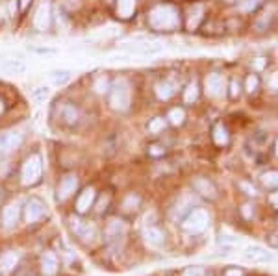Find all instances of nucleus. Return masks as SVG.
<instances>
[{
  "mask_svg": "<svg viewBox=\"0 0 278 276\" xmlns=\"http://www.w3.org/2000/svg\"><path fill=\"white\" fill-rule=\"evenodd\" d=\"M148 24L158 32H173L180 26V13L171 4H158L148 13Z\"/></svg>",
  "mask_w": 278,
  "mask_h": 276,
  "instance_id": "nucleus-1",
  "label": "nucleus"
},
{
  "mask_svg": "<svg viewBox=\"0 0 278 276\" xmlns=\"http://www.w3.org/2000/svg\"><path fill=\"white\" fill-rule=\"evenodd\" d=\"M109 104L115 111H126L130 108V86L125 78L115 80L109 87Z\"/></svg>",
  "mask_w": 278,
  "mask_h": 276,
  "instance_id": "nucleus-2",
  "label": "nucleus"
},
{
  "mask_svg": "<svg viewBox=\"0 0 278 276\" xmlns=\"http://www.w3.org/2000/svg\"><path fill=\"white\" fill-rule=\"evenodd\" d=\"M43 174V161H41L39 154H32L30 158H26L21 171V180L24 185H35L41 180Z\"/></svg>",
  "mask_w": 278,
  "mask_h": 276,
  "instance_id": "nucleus-3",
  "label": "nucleus"
},
{
  "mask_svg": "<svg viewBox=\"0 0 278 276\" xmlns=\"http://www.w3.org/2000/svg\"><path fill=\"white\" fill-rule=\"evenodd\" d=\"M210 225V217H208V213L204 210H191L188 213V217L184 219V230L188 232V234H202V232L208 228Z\"/></svg>",
  "mask_w": 278,
  "mask_h": 276,
  "instance_id": "nucleus-4",
  "label": "nucleus"
},
{
  "mask_svg": "<svg viewBox=\"0 0 278 276\" xmlns=\"http://www.w3.org/2000/svg\"><path fill=\"white\" fill-rule=\"evenodd\" d=\"M125 234H126V225L121 221V219H114L109 221L108 226H106V243L109 247L117 248L123 243L125 239Z\"/></svg>",
  "mask_w": 278,
  "mask_h": 276,
  "instance_id": "nucleus-5",
  "label": "nucleus"
},
{
  "mask_svg": "<svg viewBox=\"0 0 278 276\" xmlns=\"http://www.w3.org/2000/svg\"><path fill=\"white\" fill-rule=\"evenodd\" d=\"M21 143H23V133L17 130H8V132L0 133V158L17 150Z\"/></svg>",
  "mask_w": 278,
  "mask_h": 276,
  "instance_id": "nucleus-6",
  "label": "nucleus"
},
{
  "mask_svg": "<svg viewBox=\"0 0 278 276\" xmlns=\"http://www.w3.org/2000/svg\"><path fill=\"white\" fill-rule=\"evenodd\" d=\"M71 230L76 234V236L82 239V241H91L93 236H95V225L93 223H87V221H82L78 217H71Z\"/></svg>",
  "mask_w": 278,
  "mask_h": 276,
  "instance_id": "nucleus-7",
  "label": "nucleus"
},
{
  "mask_svg": "<svg viewBox=\"0 0 278 276\" xmlns=\"http://www.w3.org/2000/svg\"><path fill=\"white\" fill-rule=\"evenodd\" d=\"M46 213V206L45 202L39 200V198H30L26 202V208H24V219H26V223H37L43 215Z\"/></svg>",
  "mask_w": 278,
  "mask_h": 276,
  "instance_id": "nucleus-8",
  "label": "nucleus"
},
{
  "mask_svg": "<svg viewBox=\"0 0 278 276\" xmlns=\"http://www.w3.org/2000/svg\"><path fill=\"white\" fill-rule=\"evenodd\" d=\"M243 258L247 259V261H252V263H271V261H274V254L267 252L265 248L261 247H250L247 248L243 252Z\"/></svg>",
  "mask_w": 278,
  "mask_h": 276,
  "instance_id": "nucleus-9",
  "label": "nucleus"
},
{
  "mask_svg": "<svg viewBox=\"0 0 278 276\" xmlns=\"http://www.w3.org/2000/svg\"><path fill=\"white\" fill-rule=\"evenodd\" d=\"M126 52L130 54H141V56H152V54H158V52L163 50V46L158 45V43H134V45H123Z\"/></svg>",
  "mask_w": 278,
  "mask_h": 276,
  "instance_id": "nucleus-10",
  "label": "nucleus"
},
{
  "mask_svg": "<svg viewBox=\"0 0 278 276\" xmlns=\"http://www.w3.org/2000/svg\"><path fill=\"white\" fill-rule=\"evenodd\" d=\"M204 87L210 97H221L223 91H225V80L219 73H211V75L206 76Z\"/></svg>",
  "mask_w": 278,
  "mask_h": 276,
  "instance_id": "nucleus-11",
  "label": "nucleus"
},
{
  "mask_svg": "<svg viewBox=\"0 0 278 276\" xmlns=\"http://www.w3.org/2000/svg\"><path fill=\"white\" fill-rule=\"evenodd\" d=\"M50 6L48 4H41L37 8V12L34 15V26L35 30H39V32H46V30L50 28Z\"/></svg>",
  "mask_w": 278,
  "mask_h": 276,
  "instance_id": "nucleus-12",
  "label": "nucleus"
},
{
  "mask_svg": "<svg viewBox=\"0 0 278 276\" xmlns=\"http://www.w3.org/2000/svg\"><path fill=\"white\" fill-rule=\"evenodd\" d=\"M197 204V200H195V196H191V195H184L178 200V204H176L175 208H173V212H171V217L175 219V221H180L186 213H189L191 212V208Z\"/></svg>",
  "mask_w": 278,
  "mask_h": 276,
  "instance_id": "nucleus-13",
  "label": "nucleus"
},
{
  "mask_svg": "<svg viewBox=\"0 0 278 276\" xmlns=\"http://www.w3.org/2000/svg\"><path fill=\"white\" fill-rule=\"evenodd\" d=\"M76 187H78V178H76L74 174H67V176L60 182V187H58V200L69 198V196L76 191Z\"/></svg>",
  "mask_w": 278,
  "mask_h": 276,
  "instance_id": "nucleus-14",
  "label": "nucleus"
},
{
  "mask_svg": "<svg viewBox=\"0 0 278 276\" xmlns=\"http://www.w3.org/2000/svg\"><path fill=\"white\" fill-rule=\"evenodd\" d=\"M19 215H21V208H19L17 202L15 204H8L2 210V225H4V228L12 230L13 226L19 223Z\"/></svg>",
  "mask_w": 278,
  "mask_h": 276,
  "instance_id": "nucleus-15",
  "label": "nucleus"
},
{
  "mask_svg": "<svg viewBox=\"0 0 278 276\" xmlns=\"http://www.w3.org/2000/svg\"><path fill=\"white\" fill-rule=\"evenodd\" d=\"M19 263V252L15 250H8L0 256V272L2 274H10Z\"/></svg>",
  "mask_w": 278,
  "mask_h": 276,
  "instance_id": "nucleus-16",
  "label": "nucleus"
},
{
  "mask_svg": "<svg viewBox=\"0 0 278 276\" xmlns=\"http://www.w3.org/2000/svg\"><path fill=\"white\" fill-rule=\"evenodd\" d=\"M58 113H60V119L67 124H76L78 122V109L74 108L73 104L63 102L58 106Z\"/></svg>",
  "mask_w": 278,
  "mask_h": 276,
  "instance_id": "nucleus-17",
  "label": "nucleus"
},
{
  "mask_svg": "<svg viewBox=\"0 0 278 276\" xmlns=\"http://www.w3.org/2000/svg\"><path fill=\"white\" fill-rule=\"evenodd\" d=\"M93 202H95V189L93 187H85L82 193H80L78 200H76V210L78 213H85L93 206Z\"/></svg>",
  "mask_w": 278,
  "mask_h": 276,
  "instance_id": "nucleus-18",
  "label": "nucleus"
},
{
  "mask_svg": "<svg viewBox=\"0 0 278 276\" xmlns=\"http://www.w3.org/2000/svg\"><path fill=\"white\" fill-rule=\"evenodd\" d=\"M143 237H145V241H147L148 245H152V247H161L165 243L163 232L159 230V228H156V226L145 228V230H143Z\"/></svg>",
  "mask_w": 278,
  "mask_h": 276,
  "instance_id": "nucleus-19",
  "label": "nucleus"
},
{
  "mask_svg": "<svg viewBox=\"0 0 278 276\" xmlns=\"http://www.w3.org/2000/svg\"><path fill=\"white\" fill-rule=\"evenodd\" d=\"M41 270L45 276H54L58 270V258L56 254L52 252H45L41 256Z\"/></svg>",
  "mask_w": 278,
  "mask_h": 276,
  "instance_id": "nucleus-20",
  "label": "nucleus"
},
{
  "mask_svg": "<svg viewBox=\"0 0 278 276\" xmlns=\"http://www.w3.org/2000/svg\"><path fill=\"white\" fill-rule=\"evenodd\" d=\"M193 187L197 193H200L202 196H208V198H215V185L211 184L210 180L206 178H197L193 182Z\"/></svg>",
  "mask_w": 278,
  "mask_h": 276,
  "instance_id": "nucleus-21",
  "label": "nucleus"
},
{
  "mask_svg": "<svg viewBox=\"0 0 278 276\" xmlns=\"http://www.w3.org/2000/svg\"><path fill=\"white\" fill-rule=\"evenodd\" d=\"M202 15H204V6L202 4H193L189 8L188 12V28L189 30H195L197 26L200 24L202 21Z\"/></svg>",
  "mask_w": 278,
  "mask_h": 276,
  "instance_id": "nucleus-22",
  "label": "nucleus"
},
{
  "mask_svg": "<svg viewBox=\"0 0 278 276\" xmlns=\"http://www.w3.org/2000/svg\"><path fill=\"white\" fill-rule=\"evenodd\" d=\"M136 12V0H117V15L121 19H130Z\"/></svg>",
  "mask_w": 278,
  "mask_h": 276,
  "instance_id": "nucleus-23",
  "label": "nucleus"
},
{
  "mask_svg": "<svg viewBox=\"0 0 278 276\" xmlns=\"http://www.w3.org/2000/svg\"><path fill=\"white\" fill-rule=\"evenodd\" d=\"M156 95H158L159 100H169L173 95H175V84L169 80H163L156 84Z\"/></svg>",
  "mask_w": 278,
  "mask_h": 276,
  "instance_id": "nucleus-24",
  "label": "nucleus"
},
{
  "mask_svg": "<svg viewBox=\"0 0 278 276\" xmlns=\"http://www.w3.org/2000/svg\"><path fill=\"white\" fill-rule=\"evenodd\" d=\"M0 69L2 71H8V73H24L26 71V65L23 63V61H19V59H8V61H4V63L0 65Z\"/></svg>",
  "mask_w": 278,
  "mask_h": 276,
  "instance_id": "nucleus-25",
  "label": "nucleus"
},
{
  "mask_svg": "<svg viewBox=\"0 0 278 276\" xmlns=\"http://www.w3.org/2000/svg\"><path fill=\"white\" fill-rule=\"evenodd\" d=\"M71 78H73V73H71V71H52L50 73V80L54 82L56 86H65Z\"/></svg>",
  "mask_w": 278,
  "mask_h": 276,
  "instance_id": "nucleus-26",
  "label": "nucleus"
},
{
  "mask_svg": "<svg viewBox=\"0 0 278 276\" xmlns=\"http://www.w3.org/2000/svg\"><path fill=\"white\" fill-rule=\"evenodd\" d=\"M213 141H215V145H219V147H225V145L228 143V132L223 124H217V126L213 128Z\"/></svg>",
  "mask_w": 278,
  "mask_h": 276,
  "instance_id": "nucleus-27",
  "label": "nucleus"
},
{
  "mask_svg": "<svg viewBox=\"0 0 278 276\" xmlns=\"http://www.w3.org/2000/svg\"><path fill=\"white\" fill-rule=\"evenodd\" d=\"M261 184L265 187H278V173L276 171H269V173L261 174Z\"/></svg>",
  "mask_w": 278,
  "mask_h": 276,
  "instance_id": "nucleus-28",
  "label": "nucleus"
},
{
  "mask_svg": "<svg viewBox=\"0 0 278 276\" xmlns=\"http://www.w3.org/2000/svg\"><path fill=\"white\" fill-rule=\"evenodd\" d=\"M184 119H186V113H184V109H182V108H175V109H171V111H169L171 124L178 126V124H182V122H184Z\"/></svg>",
  "mask_w": 278,
  "mask_h": 276,
  "instance_id": "nucleus-29",
  "label": "nucleus"
},
{
  "mask_svg": "<svg viewBox=\"0 0 278 276\" xmlns=\"http://www.w3.org/2000/svg\"><path fill=\"white\" fill-rule=\"evenodd\" d=\"M197 97H199V87H197L195 82H191V84L186 87V91H184V100H186V102H195Z\"/></svg>",
  "mask_w": 278,
  "mask_h": 276,
  "instance_id": "nucleus-30",
  "label": "nucleus"
},
{
  "mask_svg": "<svg viewBox=\"0 0 278 276\" xmlns=\"http://www.w3.org/2000/svg\"><path fill=\"white\" fill-rule=\"evenodd\" d=\"M48 97H50V89H48L46 86L35 87L34 91H32V98H34L35 102H43V100Z\"/></svg>",
  "mask_w": 278,
  "mask_h": 276,
  "instance_id": "nucleus-31",
  "label": "nucleus"
},
{
  "mask_svg": "<svg viewBox=\"0 0 278 276\" xmlns=\"http://www.w3.org/2000/svg\"><path fill=\"white\" fill-rule=\"evenodd\" d=\"M163 128H165V121L161 117H156V119H152V121L148 122V132L150 133H158L161 132Z\"/></svg>",
  "mask_w": 278,
  "mask_h": 276,
  "instance_id": "nucleus-32",
  "label": "nucleus"
},
{
  "mask_svg": "<svg viewBox=\"0 0 278 276\" xmlns=\"http://www.w3.org/2000/svg\"><path fill=\"white\" fill-rule=\"evenodd\" d=\"M245 89L249 93H254L256 89H258V76L256 75H250L249 78H247V84H245Z\"/></svg>",
  "mask_w": 278,
  "mask_h": 276,
  "instance_id": "nucleus-33",
  "label": "nucleus"
},
{
  "mask_svg": "<svg viewBox=\"0 0 278 276\" xmlns=\"http://www.w3.org/2000/svg\"><path fill=\"white\" fill-rule=\"evenodd\" d=\"M95 89H97V93H106L109 89V87H108V80H106V78H100V80L95 84Z\"/></svg>",
  "mask_w": 278,
  "mask_h": 276,
  "instance_id": "nucleus-34",
  "label": "nucleus"
},
{
  "mask_svg": "<svg viewBox=\"0 0 278 276\" xmlns=\"http://www.w3.org/2000/svg\"><path fill=\"white\" fill-rule=\"evenodd\" d=\"M265 241L269 243V247L278 248V232H272V234H269V236L265 237Z\"/></svg>",
  "mask_w": 278,
  "mask_h": 276,
  "instance_id": "nucleus-35",
  "label": "nucleus"
},
{
  "mask_svg": "<svg viewBox=\"0 0 278 276\" xmlns=\"http://www.w3.org/2000/svg\"><path fill=\"white\" fill-rule=\"evenodd\" d=\"M184 276H204V270L199 269V267H191V269L184 272Z\"/></svg>",
  "mask_w": 278,
  "mask_h": 276,
  "instance_id": "nucleus-36",
  "label": "nucleus"
},
{
  "mask_svg": "<svg viewBox=\"0 0 278 276\" xmlns=\"http://www.w3.org/2000/svg\"><path fill=\"white\" fill-rule=\"evenodd\" d=\"M152 156H161L165 152V149H161V147H158V145H154V147H150V150H148Z\"/></svg>",
  "mask_w": 278,
  "mask_h": 276,
  "instance_id": "nucleus-37",
  "label": "nucleus"
},
{
  "mask_svg": "<svg viewBox=\"0 0 278 276\" xmlns=\"http://www.w3.org/2000/svg\"><path fill=\"white\" fill-rule=\"evenodd\" d=\"M269 86H271L272 89H276V91H278V73L271 75V78H269Z\"/></svg>",
  "mask_w": 278,
  "mask_h": 276,
  "instance_id": "nucleus-38",
  "label": "nucleus"
},
{
  "mask_svg": "<svg viewBox=\"0 0 278 276\" xmlns=\"http://www.w3.org/2000/svg\"><path fill=\"white\" fill-rule=\"evenodd\" d=\"M108 202H109V195H106V198H104L102 196V200L98 202V212H104V210H106V206H108Z\"/></svg>",
  "mask_w": 278,
  "mask_h": 276,
  "instance_id": "nucleus-39",
  "label": "nucleus"
},
{
  "mask_svg": "<svg viewBox=\"0 0 278 276\" xmlns=\"http://www.w3.org/2000/svg\"><path fill=\"white\" fill-rule=\"evenodd\" d=\"M230 95H232L234 98L239 95V84L238 82H232V86H230Z\"/></svg>",
  "mask_w": 278,
  "mask_h": 276,
  "instance_id": "nucleus-40",
  "label": "nucleus"
},
{
  "mask_svg": "<svg viewBox=\"0 0 278 276\" xmlns=\"http://www.w3.org/2000/svg\"><path fill=\"white\" fill-rule=\"evenodd\" d=\"M225 276H243V270H239V269H228L227 272H225Z\"/></svg>",
  "mask_w": 278,
  "mask_h": 276,
  "instance_id": "nucleus-41",
  "label": "nucleus"
},
{
  "mask_svg": "<svg viewBox=\"0 0 278 276\" xmlns=\"http://www.w3.org/2000/svg\"><path fill=\"white\" fill-rule=\"evenodd\" d=\"M256 6H258V0H249L243 4V10H254Z\"/></svg>",
  "mask_w": 278,
  "mask_h": 276,
  "instance_id": "nucleus-42",
  "label": "nucleus"
},
{
  "mask_svg": "<svg viewBox=\"0 0 278 276\" xmlns=\"http://www.w3.org/2000/svg\"><path fill=\"white\" fill-rule=\"evenodd\" d=\"M254 67L256 69H263V67H265V58H256L254 59Z\"/></svg>",
  "mask_w": 278,
  "mask_h": 276,
  "instance_id": "nucleus-43",
  "label": "nucleus"
},
{
  "mask_svg": "<svg viewBox=\"0 0 278 276\" xmlns=\"http://www.w3.org/2000/svg\"><path fill=\"white\" fill-rule=\"evenodd\" d=\"M269 202H271L274 208H278V191H276V193H272V195L269 196Z\"/></svg>",
  "mask_w": 278,
  "mask_h": 276,
  "instance_id": "nucleus-44",
  "label": "nucleus"
},
{
  "mask_svg": "<svg viewBox=\"0 0 278 276\" xmlns=\"http://www.w3.org/2000/svg\"><path fill=\"white\" fill-rule=\"evenodd\" d=\"M241 187H243V189H247V191H249V193H247V195H256L254 187H250V185H247V184H241Z\"/></svg>",
  "mask_w": 278,
  "mask_h": 276,
  "instance_id": "nucleus-45",
  "label": "nucleus"
},
{
  "mask_svg": "<svg viewBox=\"0 0 278 276\" xmlns=\"http://www.w3.org/2000/svg\"><path fill=\"white\" fill-rule=\"evenodd\" d=\"M35 52H39V54H50V52H54L52 48H35Z\"/></svg>",
  "mask_w": 278,
  "mask_h": 276,
  "instance_id": "nucleus-46",
  "label": "nucleus"
},
{
  "mask_svg": "<svg viewBox=\"0 0 278 276\" xmlns=\"http://www.w3.org/2000/svg\"><path fill=\"white\" fill-rule=\"evenodd\" d=\"M30 2H32V0H21V10H26V8L30 6Z\"/></svg>",
  "mask_w": 278,
  "mask_h": 276,
  "instance_id": "nucleus-47",
  "label": "nucleus"
},
{
  "mask_svg": "<svg viewBox=\"0 0 278 276\" xmlns=\"http://www.w3.org/2000/svg\"><path fill=\"white\" fill-rule=\"evenodd\" d=\"M2 109H4V102L0 100V113H2Z\"/></svg>",
  "mask_w": 278,
  "mask_h": 276,
  "instance_id": "nucleus-48",
  "label": "nucleus"
},
{
  "mask_svg": "<svg viewBox=\"0 0 278 276\" xmlns=\"http://www.w3.org/2000/svg\"><path fill=\"white\" fill-rule=\"evenodd\" d=\"M274 149H276V156H278V139H276V145H274Z\"/></svg>",
  "mask_w": 278,
  "mask_h": 276,
  "instance_id": "nucleus-49",
  "label": "nucleus"
},
{
  "mask_svg": "<svg viewBox=\"0 0 278 276\" xmlns=\"http://www.w3.org/2000/svg\"><path fill=\"white\" fill-rule=\"evenodd\" d=\"M227 2H236V0H227Z\"/></svg>",
  "mask_w": 278,
  "mask_h": 276,
  "instance_id": "nucleus-50",
  "label": "nucleus"
},
{
  "mask_svg": "<svg viewBox=\"0 0 278 276\" xmlns=\"http://www.w3.org/2000/svg\"><path fill=\"white\" fill-rule=\"evenodd\" d=\"M258 2H260V0H258Z\"/></svg>",
  "mask_w": 278,
  "mask_h": 276,
  "instance_id": "nucleus-51",
  "label": "nucleus"
}]
</instances>
